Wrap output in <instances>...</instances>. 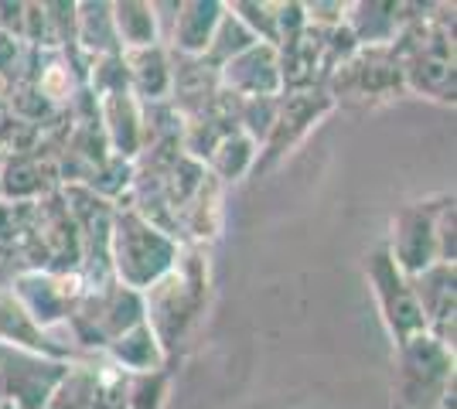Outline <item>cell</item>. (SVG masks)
I'll use <instances>...</instances> for the list:
<instances>
[{"label": "cell", "instance_id": "6da1fadb", "mask_svg": "<svg viewBox=\"0 0 457 409\" xmlns=\"http://www.w3.org/2000/svg\"><path fill=\"white\" fill-rule=\"evenodd\" d=\"M181 246L161 225L137 209H113L110 229V270L127 290L147 293L174 270Z\"/></svg>", "mask_w": 457, "mask_h": 409}, {"label": "cell", "instance_id": "7a4b0ae2", "mask_svg": "<svg viewBox=\"0 0 457 409\" xmlns=\"http://www.w3.org/2000/svg\"><path fill=\"white\" fill-rule=\"evenodd\" d=\"M389 409H454V351L427 331L396 345Z\"/></svg>", "mask_w": 457, "mask_h": 409}, {"label": "cell", "instance_id": "3957f363", "mask_svg": "<svg viewBox=\"0 0 457 409\" xmlns=\"http://www.w3.org/2000/svg\"><path fill=\"white\" fill-rule=\"evenodd\" d=\"M202 287H205V263L195 256L188 259L178 256L174 270L144 293V317L168 358L174 351V341L185 338L188 324L202 311V300H205Z\"/></svg>", "mask_w": 457, "mask_h": 409}, {"label": "cell", "instance_id": "277c9868", "mask_svg": "<svg viewBox=\"0 0 457 409\" xmlns=\"http://www.w3.org/2000/svg\"><path fill=\"white\" fill-rule=\"evenodd\" d=\"M406 93L393 48H359L328 78V96L345 106H379Z\"/></svg>", "mask_w": 457, "mask_h": 409}, {"label": "cell", "instance_id": "5b68a950", "mask_svg": "<svg viewBox=\"0 0 457 409\" xmlns=\"http://www.w3.org/2000/svg\"><path fill=\"white\" fill-rule=\"evenodd\" d=\"M365 276H369L372 297H376V304H379L382 324H386V331L393 338V348L427 331L417 297L410 290V276H403V270L396 266V259L386 249V242L365 256Z\"/></svg>", "mask_w": 457, "mask_h": 409}, {"label": "cell", "instance_id": "8992f818", "mask_svg": "<svg viewBox=\"0 0 457 409\" xmlns=\"http://www.w3.org/2000/svg\"><path fill=\"white\" fill-rule=\"evenodd\" d=\"M454 195H437L427 201H410L393 215V235L386 242L403 276H417L440 263V212Z\"/></svg>", "mask_w": 457, "mask_h": 409}, {"label": "cell", "instance_id": "52a82bcc", "mask_svg": "<svg viewBox=\"0 0 457 409\" xmlns=\"http://www.w3.org/2000/svg\"><path fill=\"white\" fill-rule=\"evenodd\" d=\"M72 362L0 345V399L18 409H45Z\"/></svg>", "mask_w": 457, "mask_h": 409}, {"label": "cell", "instance_id": "ba28073f", "mask_svg": "<svg viewBox=\"0 0 457 409\" xmlns=\"http://www.w3.org/2000/svg\"><path fill=\"white\" fill-rule=\"evenodd\" d=\"M335 106V99L324 89H304V93H287L284 99H277V117L270 127L263 151H256V164L253 171L263 175L270 171L284 154H290L294 143H301L311 127H318V119Z\"/></svg>", "mask_w": 457, "mask_h": 409}, {"label": "cell", "instance_id": "9c48e42d", "mask_svg": "<svg viewBox=\"0 0 457 409\" xmlns=\"http://www.w3.org/2000/svg\"><path fill=\"white\" fill-rule=\"evenodd\" d=\"M7 290L18 297V304L28 311V317L38 328H52L58 321H69V314L82 297V287H69V273H52V270H21L14 273Z\"/></svg>", "mask_w": 457, "mask_h": 409}, {"label": "cell", "instance_id": "30bf717a", "mask_svg": "<svg viewBox=\"0 0 457 409\" xmlns=\"http://www.w3.org/2000/svg\"><path fill=\"white\" fill-rule=\"evenodd\" d=\"M410 290L417 297L427 334L444 348L454 351V311H457V270L454 263H434L430 270L410 276Z\"/></svg>", "mask_w": 457, "mask_h": 409}, {"label": "cell", "instance_id": "8fae6325", "mask_svg": "<svg viewBox=\"0 0 457 409\" xmlns=\"http://www.w3.org/2000/svg\"><path fill=\"white\" fill-rule=\"evenodd\" d=\"M219 78L236 99H280V55L270 45H253L219 69Z\"/></svg>", "mask_w": 457, "mask_h": 409}, {"label": "cell", "instance_id": "7c38bea8", "mask_svg": "<svg viewBox=\"0 0 457 409\" xmlns=\"http://www.w3.org/2000/svg\"><path fill=\"white\" fill-rule=\"evenodd\" d=\"M0 345L24 348L31 355H45V358H58V362H72L76 358V348L58 345L45 328H38L7 287H0Z\"/></svg>", "mask_w": 457, "mask_h": 409}, {"label": "cell", "instance_id": "4fadbf2b", "mask_svg": "<svg viewBox=\"0 0 457 409\" xmlns=\"http://www.w3.org/2000/svg\"><path fill=\"white\" fill-rule=\"evenodd\" d=\"M96 113H99V123H103V134L113 147V157L130 160V157L140 154V147H144V117H140L134 96L127 89L99 96Z\"/></svg>", "mask_w": 457, "mask_h": 409}, {"label": "cell", "instance_id": "5bb4252c", "mask_svg": "<svg viewBox=\"0 0 457 409\" xmlns=\"http://www.w3.org/2000/svg\"><path fill=\"white\" fill-rule=\"evenodd\" d=\"M222 14H226V4H215V0H209V4L205 0L174 4V24L168 38L178 48V55L181 59H202L209 52V41Z\"/></svg>", "mask_w": 457, "mask_h": 409}, {"label": "cell", "instance_id": "9a60e30c", "mask_svg": "<svg viewBox=\"0 0 457 409\" xmlns=\"http://www.w3.org/2000/svg\"><path fill=\"white\" fill-rule=\"evenodd\" d=\"M120 61H123V76H127L130 96L151 99V102L171 96L174 65H171V59H168V48H164V45L120 52Z\"/></svg>", "mask_w": 457, "mask_h": 409}, {"label": "cell", "instance_id": "2e32d148", "mask_svg": "<svg viewBox=\"0 0 457 409\" xmlns=\"http://www.w3.org/2000/svg\"><path fill=\"white\" fill-rule=\"evenodd\" d=\"M55 184V168L31 154H11L0 164V195L14 201H35L45 198Z\"/></svg>", "mask_w": 457, "mask_h": 409}, {"label": "cell", "instance_id": "e0dca14e", "mask_svg": "<svg viewBox=\"0 0 457 409\" xmlns=\"http://www.w3.org/2000/svg\"><path fill=\"white\" fill-rule=\"evenodd\" d=\"M106 355H110V362H113L116 369L130 372V375L168 365V355H164V348H161L157 334L151 331L147 317H144L140 324H134L127 334H120L113 345L106 348Z\"/></svg>", "mask_w": 457, "mask_h": 409}, {"label": "cell", "instance_id": "ac0fdd59", "mask_svg": "<svg viewBox=\"0 0 457 409\" xmlns=\"http://www.w3.org/2000/svg\"><path fill=\"white\" fill-rule=\"evenodd\" d=\"M76 41L96 55V59H106V55H120V41H116L113 28V4H76Z\"/></svg>", "mask_w": 457, "mask_h": 409}, {"label": "cell", "instance_id": "d6986e66", "mask_svg": "<svg viewBox=\"0 0 457 409\" xmlns=\"http://www.w3.org/2000/svg\"><path fill=\"white\" fill-rule=\"evenodd\" d=\"M113 28H116V41H120V52L161 45V35H157V7L154 4H137V0L113 4Z\"/></svg>", "mask_w": 457, "mask_h": 409}, {"label": "cell", "instance_id": "ffe728a7", "mask_svg": "<svg viewBox=\"0 0 457 409\" xmlns=\"http://www.w3.org/2000/svg\"><path fill=\"white\" fill-rule=\"evenodd\" d=\"M253 45H256L253 31L228 11V4H226V14H222V20H219V28H215V35H212V41H209V52L202 55V61L219 72L226 61H232L236 55H243V52L253 48Z\"/></svg>", "mask_w": 457, "mask_h": 409}, {"label": "cell", "instance_id": "44dd1931", "mask_svg": "<svg viewBox=\"0 0 457 409\" xmlns=\"http://www.w3.org/2000/svg\"><path fill=\"white\" fill-rule=\"evenodd\" d=\"M253 164H256V143H253L243 130L226 134L219 143H215V151L209 154V168L219 177H226V181L243 177Z\"/></svg>", "mask_w": 457, "mask_h": 409}, {"label": "cell", "instance_id": "7402d4cb", "mask_svg": "<svg viewBox=\"0 0 457 409\" xmlns=\"http://www.w3.org/2000/svg\"><path fill=\"white\" fill-rule=\"evenodd\" d=\"M96 382H99V365L72 362L45 409H96Z\"/></svg>", "mask_w": 457, "mask_h": 409}, {"label": "cell", "instance_id": "603a6c76", "mask_svg": "<svg viewBox=\"0 0 457 409\" xmlns=\"http://www.w3.org/2000/svg\"><path fill=\"white\" fill-rule=\"evenodd\" d=\"M171 386V362L151 372H137L127 382V409H161Z\"/></svg>", "mask_w": 457, "mask_h": 409}, {"label": "cell", "instance_id": "cb8c5ba5", "mask_svg": "<svg viewBox=\"0 0 457 409\" xmlns=\"http://www.w3.org/2000/svg\"><path fill=\"white\" fill-rule=\"evenodd\" d=\"M0 409H18V406H11V403H4V399H0Z\"/></svg>", "mask_w": 457, "mask_h": 409}]
</instances>
